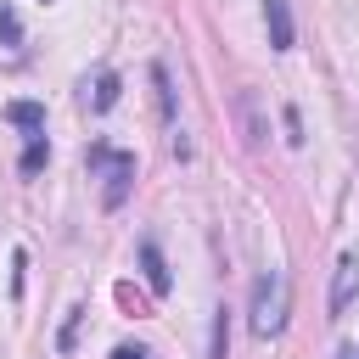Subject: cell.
Listing matches in <instances>:
<instances>
[{"label":"cell","instance_id":"obj_5","mask_svg":"<svg viewBox=\"0 0 359 359\" xmlns=\"http://www.w3.org/2000/svg\"><path fill=\"white\" fill-rule=\"evenodd\" d=\"M118 90H123V79L107 67V73H95V84L84 90V101H90V112H112L118 107Z\"/></svg>","mask_w":359,"mask_h":359},{"label":"cell","instance_id":"obj_6","mask_svg":"<svg viewBox=\"0 0 359 359\" xmlns=\"http://www.w3.org/2000/svg\"><path fill=\"white\" fill-rule=\"evenodd\" d=\"M140 269H146V286H151V292H168V286H174V275H168L157 241H140Z\"/></svg>","mask_w":359,"mask_h":359},{"label":"cell","instance_id":"obj_13","mask_svg":"<svg viewBox=\"0 0 359 359\" xmlns=\"http://www.w3.org/2000/svg\"><path fill=\"white\" fill-rule=\"evenodd\" d=\"M79 314H84V309H67V320H62V337H56V348H62V353H67V348H73V337H79Z\"/></svg>","mask_w":359,"mask_h":359},{"label":"cell","instance_id":"obj_12","mask_svg":"<svg viewBox=\"0 0 359 359\" xmlns=\"http://www.w3.org/2000/svg\"><path fill=\"white\" fill-rule=\"evenodd\" d=\"M280 123H286V146H303V118H297V107H286Z\"/></svg>","mask_w":359,"mask_h":359},{"label":"cell","instance_id":"obj_3","mask_svg":"<svg viewBox=\"0 0 359 359\" xmlns=\"http://www.w3.org/2000/svg\"><path fill=\"white\" fill-rule=\"evenodd\" d=\"M353 297H359V258H353V252H342V258H337V280H331V297H325L331 320H342V314L353 309Z\"/></svg>","mask_w":359,"mask_h":359},{"label":"cell","instance_id":"obj_4","mask_svg":"<svg viewBox=\"0 0 359 359\" xmlns=\"http://www.w3.org/2000/svg\"><path fill=\"white\" fill-rule=\"evenodd\" d=\"M264 22H269V45L275 50H292L297 28H292V0H264Z\"/></svg>","mask_w":359,"mask_h":359},{"label":"cell","instance_id":"obj_9","mask_svg":"<svg viewBox=\"0 0 359 359\" xmlns=\"http://www.w3.org/2000/svg\"><path fill=\"white\" fill-rule=\"evenodd\" d=\"M0 45H11V50L22 45V22H17V6L11 0H0Z\"/></svg>","mask_w":359,"mask_h":359},{"label":"cell","instance_id":"obj_1","mask_svg":"<svg viewBox=\"0 0 359 359\" xmlns=\"http://www.w3.org/2000/svg\"><path fill=\"white\" fill-rule=\"evenodd\" d=\"M84 163L107 174V191H101V202H107V208H123V196H129V180H135V151H118V146L95 140V146L84 151Z\"/></svg>","mask_w":359,"mask_h":359},{"label":"cell","instance_id":"obj_2","mask_svg":"<svg viewBox=\"0 0 359 359\" xmlns=\"http://www.w3.org/2000/svg\"><path fill=\"white\" fill-rule=\"evenodd\" d=\"M252 331L258 337H280L286 331V280L275 269L252 280Z\"/></svg>","mask_w":359,"mask_h":359},{"label":"cell","instance_id":"obj_7","mask_svg":"<svg viewBox=\"0 0 359 359\" xmlns=\"http://www.w3.org/2000/svg\"><path fill=\"white\" fill-rule=\"evenodd\" d=\"M6 123H17V129H45V107L39 101H6Z\"/></svg>","mask_w":359,"mask_h":359},{"label":"cell","instance_id":"obj_11","mask_svg":"<svg viewBox=\"0 0 359 359\" xmlns=\"http://www.w3.org/2000/svg\"><path fill=\"white\" fill-rule=\"evenodd\" d=\"M224 348H230V309H213V348H208V359H224Z\"/></svg>","mask_w":359,"mask_h":359},{"label":"cell","instance_id":"obj_10","mask_svg":"<svg viewBox=\"0 0 359 359\" xmlns=\"http://www.w3.org/2000/svg\"><path fill=\"white\" fill-rule=\"evenodd\" d=\"M50 163V146H45V135H34L28 146H22V174H39Z\"/></svg>","mask_w":359,"mask_h":359},{"label":"cell","instance_id":"obj_14","mask_svg":"<svg viewBox=\"0 0 359 359\" xmlns=\"http://www.w3.org/2000/svg\"><path fill=\"white\" fill-rule=\"evenodd\" d=\"M112 359H157V353H151L146 342H118V348H112Z\"/></svg>","mask_w":359,"mask_h":359},{"label":"cell","instance_id":"obj_8","mask_svg":"<svg viewBox=\"0 0 359 359\" xmlns=\"http://www.w3.org/2000/svg\"><path fill=\"white\" fill-rule=\"evenodd\" d=\"M151 84H157V112H163V123H174V84H168V67H163V62H151Z\"/></svg>","mask_w":359,"mask_h":359},{"label":"cell","instance_id":"obj_15","mask_svg":"<svg viewBox=\"0 0 359 359\" xmlns=\"http://www.w3.org/2000/svg\"><path fill=\"white\" fill-rule=\"evenodd\" d=\"M337 359H359V342H348V348H342V353H337Z\"/></svg>","mask_w":359,"mask_h":359}]
</instances>
